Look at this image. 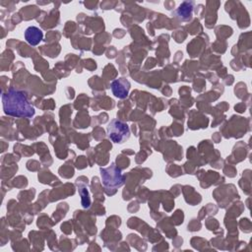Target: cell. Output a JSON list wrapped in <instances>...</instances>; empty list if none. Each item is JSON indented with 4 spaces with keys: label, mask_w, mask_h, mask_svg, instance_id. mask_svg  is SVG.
Returning a JSON list of instances; mask_svg holds the SVG:
<instances>
[{
    "label": "cell",
    "mask_w": 252,
    "mask_h": 252,
    "mask_svg": "<svg viewBox=\"0 0 252 252\" xmlns=\"http://www.w3.org/2000/svg\"><path fill=\"white\" fill-rule=\"evenodd\" d=\"M2 102L4 112L10 116L30 118L34 115L35 110L23 92L9 90L2 94Z\"/></svg>",
    "instance_id": "obj_1"
},
{
    "label": "cell",
    "mask_w": 252,
    "mask_h": 252,
    "mask_svg": "<svg viewBox=\"0 0 252 252\" xmlns=\"http://www.w3.org/2000/svg\"><path fill=\"white\" fill-rule=\"evenodd\" d=\"M107 133L112 142L119 144L124 143L130 137L129 127L119 120H112L110 122L107 126Z\"/></svg>",
    "instance_id": "obj_2"
},
{
    "label": "cell",
    "mask_w": 252,
    "mask_h": 252,
    "mask_svg": "<svg viewBox=\"0 0 252 252\" xmlns=\"http://www.w3.org/2000/svg\"><path fill=\"white\" fill-rule=\"evenodd\" d=\"M102 181L106 186L120 187L123 184V176L119 170H115L113 166L107 169H100Z\"/></svg>",
    "instance_id": "obj_3"
},
{
    "label": "cell",
    "mask_w": 252,
    "mask_h": 252,
    "mask_svg": "<svg viewBox=\"0 0 252 252\" xmlns=\"http://www.w3.org/2000/svg\"><path fill=\"white\" fill-rule=\"evenodd\" d=\"M42 32L36 27H29L25 32L26 40L32 46L37 45L42 39Z\"/></svg>",
    "instance_id": "obj_4"
},
{
    "label": "cell",
    "mask_w": 252,
    "mask_h": 252,
    "mask_svg": "<svg viewBox=\"0 0 252 252\" xmlns=\"http://www.w3.org/2000/svg\"><path fill=\"white\" fill-rule=\"evenodd\" d=\"M129 88H130V84L126 80H117V81H114L111 85L113 94L120 98L126 97Z\"/></svg>",
    "instance_id": "obj_5"
},
{
    "label": "cell",
    "mask_w": 252,
    "mask_h": 252,
    "mask_svg": "<svg viewBox=\"0 0 252 252\" xmlns=\"http://www.w3.org/2000/svg\"><path fill=\"white\" fill-rule=\"evenodd\" d=\"M193 5H194V2H183L177 11V14L180 16V18H181V16H182L183 20H186L188 16L190 18Z\"/></svg>",
    "instance_id": "obj_6"
}]
</instances>
